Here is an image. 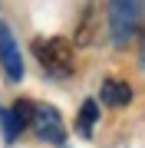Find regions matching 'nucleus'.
Instances as JSON below:
<instances>
[{"label":"nucleus","instance_id":"f257e3e1","mask_svg":"<svg viewBox=\"0 0 145 148\" xmlns=\"http://www.w3.org/2000/svg\"><path fill=\"white\" fill-rule=\"evenodd\" d=\"M33 53H36L40 66H43L46 76L53 79H66L73 76L76 59H73V46L63 36H43V40H33Z\"/></svg>","mask_w":145,"mask_h":148},{"label":"nucleus","instance_id":"f03ea898","mask_svg":"<svg viewBox=\"0 0 145 148\" xmlns=\"http://www.w3.org/2000/svg\"><path fill=\"white\" fill-rule=\"evenodd\" d=\"M145 0H109V27H112V40L125 46L142 23Z\"/></svg>","mask_w":145,"mask_h":148},{"label":"nucleus","instance_id":"7ed1b4c3","mask_svg":"<svg viewBox=\"0 0 145 148\" xmlns=\"http://www.w3.org/2000/svg\"><path fill=\"white\" fill-rule=\"evenodd\" d=\"M33 132H36L40 142H49L56 148L66 145V128H63V119L53 106H36L33 109Z\"/></svg>","mask_w":145,"mask_h":148},{"label":"nucleus","instance_id":"20e7f679","mask_svg":"<svg viewBox=\"0 0 145 148\" xmlns=\"http://www.w3.org/2000/svg\"><path fill=\"white\" fill-rule=\"evenodd\" d=\"M33 109H36V106H33L30 99H16L7 112H0V122H3V138H7V142H16L23 128L33 125Z\"/></svg>","mask_w":145,"mask_h":148},{"label":"nucleus","instance_id":"39448f33","mask_svg":"<svg viewBox=\"0 0 145 148\" xmlns=\"http://www.w3.org/2000/svg\"><path fill=\"white\" fill-rule=\"evenodd\" d=\"M0 69L10 82H20L23 79V56H20V46H16L13 33L0 23Z\"/></svg>","mask_w":145,"mask_h":148},{"label":"nucleus","instance_id":"423d86ee","mask_svg":"<svg viewBox=\"0 0 145 148\" xmlns=\"http://www.w3.org/2000/svg\"><path fill=\"white\" fill-rule=\"evenodd\" d=\"M99 95H102V102H106L109 109H122V106L132 102V86L122 82V79H106Z\"/></svg>","mask_w":145,"mask_h":148},{"label":"nucleus","instance_id":"0eeeda50","mask_svg":"<svg viewBox=\"0 0 145 148\" xmlns=\"http://www.w3.org/2000/svg\"><path fill=\"white\" fill-rule=\"evenodd\" d=\"M96 122H99V106H96V99H86L82 109H79V119H76V132L82 138H89L92 128H96Z\"/></svg>","mask_w":145,"mask_h":148},{"label":"nucleus","instance_id":"6e6552de","mask_svg":"<svg viewBox=\"0 0 145 148\" xmlns=\"http://www.w3.org/2000/svg\"><path fill=\"white\" fill-rule=\"evenodd\" d=\"M142 66H145V43H142Z\"/></svg>","mask_w":145,"mask_h":148}]
</instances>
